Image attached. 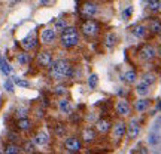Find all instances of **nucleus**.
Wrapping results in <instances>:
<instances>
[{"instance_id":"obj_21","label":"nucleus","mask_w":161,"mask_h":154,"mask_svg":"<svg viewBox=\"0 0 161 154\" xmlns=\"http://www.w3.org/2000/svg\"><path fill=\"white\" fill-rule=\"evenodd\" d=\"M0 70H2L5 74H11V71H12V68L8 65V62H6L3 58H0Z\"/></svg>"},{"instance_id":"obj_3","label":"nucleus","mask_w":161,"mask_h":154,"mask_svg":"<svg viewBox=\"0 0 161 154\" xmlns=\"http://www.w3.org/2000/svg\"><path fill=\"white\" fill-rule=\"evenodd\" d=\"M80 30H82V33L85 34L87 37H94L95 34L99 33L100 27H99L97 21H94V19H87V21L82 22V27H80Z\"/></svg>"},{"instance_id":"obj_26","label":"nucleus","mask_w":161,"mask_h":154,"mask_svg":"<svg viewBox=\"0 0 161 154\" xmlns=\"http://www.w3.org/2000/svg\"><path fill=\"white\" fill-rule=\"evenodd\" d=\"M154 82H155V76H154L152 73H148V74L143 76V83H145V85L149 86V85H152Z\"/></svg>"},{"instance_id":"obj_15","label":"nucleus","mask_w":161,"mask_h":154,"mask_svg":"<svg viewBox=\"0 0 161 154\" xmlns=\"http://www.w3.org/2000/svg\"><path fill=\"white\" fill-rule=\"evenodd\" d=\"M148 107H149V101H148V99H140V101L136 102V110H137L139 113H143Z\"/></svg>"},{"instance_id":"obj_10","label":"nucleus","mask_w":161,"mask_h":154,"mask_svg":"<svg viewBox=\"0 0 161 154\" xmlns=\"http://www.w3.org/2000/svg\"><path fill=\"white\" fill-rule=\"evenodd\" d=\"M127 132V126L125 123H122V121H119V123H116L115 128H114V136L115 138H121V136H124Z\"/></svg>"},{"instance_id":"obj_9","label":"nucleus","mask_w":161,"mask_h":154,"mask_svg":"<svg viewBox=\"0 0 161 154\" xmlns=\"http://www.w3.org/2000/svg\"><path fill=\"white\" fill-rule=\"evenodd\" d=\"M139 132H140V128H139L137 121H131L130 124H128V128H127V135L130 136V138H136L139 135Z\"/></svg>"},{"instance_id":"obj_14","label":"nucleus","mask_w":161,"mask_h":154,"mask_svg":"<svg viewBox=\"0 0 161 154\" xmlns=\"http://www.w3.org/2000/svg\"><path fill=\"white\" fill-rule=\"evenodd\" d=\"M18 128H20L21 131H28V129L32 128V121L28 120V119H25V117H21V119L18 120Z\"/></svg>"},{"instance_id":"obj_40","label":"nucleus","mask_w":161,"mask_h":154,"mask_svg":"<svg viewBox=\"0 0 161 154\" xmlns=\"http://www.w3.org/2000/svg\"><path fill=\"white\" fill-rule=\"evenodd\" d=\"M0 154H2V153H0Z\"/></svg>"},{"instance_id":"obj_17","label":"nucleus","mask_w":161,"mask_h":154,"mask_svg":"<svg viewBox=\"0 0 161 154\" xmlns=\"http://www.w3.org/2000/svg\"><path fill=\"white\" fill-rule=\"evenodd\" d=\"M48 135L46 133H37L35 136V142L37 144V145H45L46 142H48Z\"/></svg>"},{"instance_id":"obj_5","label":"nucleus","mask_w":161,"mask_h":154,"mask_svg":"<svg viewBox=\"0 0 161 154\" xmlns=\"http://www.w3.org/2000/svg\"><path fill=\"white\" fill-rule=\"evenodd\" d=\"M157 55V51H155V47L154 46H151V44H145V46H142V49H140V56H142V59H145V61H151V59H154Z\"/></svg>"},{"instance_id":"obj_29","label":"nucleus","mask_w":161,"mask_h":154,"mask_svg":"<svg viewBox=\"0 0 161 154\" xmlns=\"http://www.w3.org/2000/svg\"><path fill=\"white\" fill-rule=\"evenodd\" d=\"M64 28H67V22L64 21V19H57L55 21V30H64Z\"/></svg>"},{"instance_id":"obj_20","label":"nucleus","mask_w":161,"mask_h":154,"mask_svg":"<svg viewBox=\"0 0 161 154\" xmlns=\"http://www.w3.org/2000/svg\"><path fill=\"white\" fill-rule=\"evenodd\" d=\"M106 46L107 47H114L115 46V43H116V36L114 33H109L107 36H106Z\"/></svg>"},{"instance_id":"obj_2","label":"nucleus","mask_w":161,"mask_h":154,"mask_svg":"<svg viewBox=\"0 0 161 154\" xmlns=\"http://www.w3.org/2000/svg\"><path fill=\"white\" fill-rule=\"evenodd\" d=\"M78 40H79V34H78V30L73 28V27H67L63 30L61 33V42L66 47H72L75 44H78Z\"/></svg>"},{"instance_id":"obj_6","label":"nucleus","mask_w":161,"mask_h":154,"mask_svg":"<svg viewBox=\"0 0 161 154\" xmlns=\"http://www.w3.org/2000/svg\"><path fill=\"white\" fill-rule=\"evenodd\" d=\"M64 147L67 151H72V153H78L80 150V141L78 138H67L66 142H64Z\"/></svg>"},{"instance_id":"obj_31","label":"nucleus","mask_w":161,"mask_h":154,"mask_svg":"<svg viewBox=\"0 0 161 154\" xmlns=\"http://www.w3.org/2000/svg\"><path fill=\"white\" fill-rule=\"evenodd\" d=\"M158 8H160V0H149L151 11H158Z\"/></svg>"},{"instance_id":"obj_33","label":"nucleus","mask_w":161,"mask_h":154,"mask_svg":"<svg viewBox=\"0 0 161 154\" xmlns=\"http://www.w3.org/2000/svg\"><path fill=\"white\" fill-rule=\"evenodd\" d=\"M5 88L8 89L9 92H12V90H13V85H12V82H9V80H8V82L5 83Z\"/></svg>"},{"instance_id":"obj_1","label":"nucleus","mask_w":161,"mask_h":154,"mask_svg":"<svg viewBox=\"0 0 161 154\" xmlns=\"http://www.w3.org/2000/svg\"><path fill=\"white\" fill-rule=\"evenodd\" d=\"M49 76L52 79H64L72 76V67L67 61L58 59L55 62H51L49 65Z\"/></svg>"},{"instance_id":"obj_30","label":"nucleus","mask_w":161,"mask_h":154,"mask_svg":"<svg viewBox=\"0 0 161 154\" xmlns=\"http://www.w3.org/2000/svg\"><path fill=\"white\" fill-rule=\"evenodd\" d=\"M13 82L18 85V86H23V88H28L30 86V83L27 82V80H23V79H18V77H13Z\"/></svg>"},{"instance_id":"obj_12","label":"nucleus","mask_w":161,"mask_h":154,"mask_svg":"<svg viewBox=\"0 0 161 154\" xmlns=\"http://www.w3.org/2000/svg\"><path fill=\"white\" fill-rule=\"evenodd\" d=\"M109 129H110V121L106 120V119H102V120L97 121V131L102 133H106L109 132Z\"/></svg>"},{"instance_id":"obj_22","label":"nucleus","mask_w":161,"mask_h":154,"mask_svg":"<svg viewBox=\"0 0 161 154\" xmlns=\"http://www.w3.org/2000/svg\"><path fill=\"white\" fill-rule=\"evenodd\" d=\"M25 49H35L36 47V39H25L21 43Z\"/></svg>"},{"instance_id":"obj_8","label":"nucleus","mask_w":161,"mask_h":154,"mask_svg":"<svg viewBox=\"0 0 161 154\" xmlns=\"http://www.w3.org/2000/svg\"><path fill=\"white\" fill-rule=\"evenodd\" d=\"M55 40V31L51 28H46L42 31V42L43 43H52Z\"/></svg>"},{"instance_id":"obj_24","label":"nucleus","mask_w":161,"mask_h":154,"mask_svg":"<svg viewBox=\"0 0 161 154\" xmlns=\"http://www.w3.org/2000/svg\"><path fill=\"white\" fill-rule=\"evenodd\" d=\"M17 59H18V62H20L21 65H25V64L30 62V56L27 55V54H18Z\"/></svg>"},{"instance_id":"obj_4","label":"nucleus","mask_w":161,"mask_h":154,"mask_svg":"<svg viewBox=\"0 0 161 154\" xmlns=\"http://www.w3.org/2000/svg\"><path fill=\"white\" fill-rule=\"evenodd\" d=\"M95 12H97V6L92 3V2H87V3H84L82 6H80V16L82 18H91L95 15Z\"/></svg>"},{"instance_id":"obj_13","label":"nucleus","mask_w":161,"mask_h":154,"mask_svg":"<svg viewBox=\"0 0 161 154\" xmlns=\"http://www.w3.org/2000/svg\"><path fill=\"white\" fill-rule=\"evenodd\" d=\"M116 110H118L119 114L127 116V114H130V105H128V102H127V101H119V102H118V105H116Z\"/></svg>"},{"instance_id":"obj_23","label":"nucleus","mask_w":161,"mask_h":154,"mask_svg":"<svg viewBox=\"0 0 161 154\" xmlns=\"http://www.w3.org/2000/svg\"><path fill=\"white\" fill-rule=\"evenodd\" d=\"M124 80H125L127 83H133V82L136 80V73H134L133 70L127 71L125 74H124Z\"/></svg>"},{"instance_id":"obj_39","label":"nucleus","mask_w":161,"mask_h":154,"mask_svg":"<svg viewBox=\"0 0 161 154\" xmlns=\"http://www.w3.org/2000/svg\"><path fill=\"white\" fill-rule=\"evenodd\" d=\"M146 2H149V0H146Z\"/></svg>"},{"instance_id":"obj_28","label":"nucleus","mask_w":161,"mask_h":154,"mask_svg":"<svg viewBox=\"0 0 161 154\" xmlns=\"http://www.w3.org/2000/svg\"><path fill=\"white\" fill-rule=\"evenodd\" d=\"M5 154H20V148L17 145H8L6 150H5Z\"/></svg>"},{"instance_id":"obj_36","label":"nucleus","mask_w":161,"mask_h":154,"mask_svg":"<svg viewBox=\"0 0 161 154\" xmlns=\"http://www.w3.org/2000/svg\"><path fill=\"white\" fill-rule=\"evenodd\" d=\"M158 11L161 12V0H160V8H158Z\"/></svg>"},{"instance_id":"obj_35","label":"nucleus","mask_w":161,"mask_h":154,"mask_svg":"<svg viewBox=\"0 0 161 154\" xmlns=\"http://www.w3.org/2000/svg\"><path fill=\"white\" fill-rule=\"evenodd\" d=\"M139 154H148V151H146V148H140V151H139Z\"/></svg>"},{"instance_id":"obj_18","label":"nucleus","mask_w":161,"mask_h":154,"mask_svg":"<svg viewBox=\"0 0 161 154\" xmlns=\"http://www.w3.org/2000/svg\"><path fill=\"white\" fill-rule=\"evenodd\" d=\"M149 30L152 33H160L161 31V22L158 19H152L149 24Z\"/></svg>"},{"instance_id":"obj_32","label":"nucleus","mask_w":161,"mask_h":154,"mask_svg":"<svg viewBox=\"0 0 161 154\" xmlns=\"http://www.w3.org/2000/svg\"><path fill=\"white\" fill-rule=\"evenodd\" d=\"M24 151H25V153H33V151H35V145H33V142L24 144Z\"/></svg>"},{"instance_id":"obj_25","label":"nucleus","mask_w":161,"mask_h":154,"mask_svg":"<svg viewBox=\"0 0 161 154\" xmlns=\"http://www.w3.org/2000/svg\"><path fill=\"white\" fill-rule=\"evenodd\" d=\"M136 90H137V93L139 95H146L148 92H149V89H148V85H145L143 82L139 85L137 88H136Z\"/></svg>"},{"instance_id":"obj_34","label":"nucleus","mask_w":161,"mask_h":154,"mask_svg":"<svg viewBox=\"0 0 161 154\" xmlns=\"http://www.w3.org/2000/svg\"><path fill=\"white\" fill-rule=\"evenodd\" d=\"M130 13H131V8H128V9L124 12V15H122V16H124V19H127V18L130 16Z\"/></svg>"},{"instance_id":"obj_19","label":"nucleus","mask_w":161,"mask_h":154,"mask_svg":"<svg viewBox=\"0 0 161 154\" xmlns=\"http://www.w3.org/2000/svg\"><path fill=\"white\" fill-rule=\"evenodd\" d=\"M133 34H134L136 37H145V34H146V28H145L143 25H136V27L133 28Z\"/></svg>"},{"instance_id":"obj_38","label":"nucleus","mask_w":161,"mask_h":154,"mask_svg":"<svg viewBox=\"0 0 161 154\" xmlns=\"http://www.w3.org/2000/svg\"><path fill=\"white\" fill-rule=\"evenodd\" d=\"M160 36H161V31H160Z\"/></svg>"},{"instance_id":"obj_7","label":"nucleus","mask_w":161,"mask_h":154,"mask_svg":"<svg viewBox=\"0 0 161 154\" xmlns=\"http://www.w3.org/2000/svg\"><path fill=\"white\" fill-rule=\"evenodd\" d=\"M52 62V56H51V52L48 51H43L37 55V64L40 67H49Z\"/></svg>"},{"instance_id":"obj_37","label":"nucleus","mask_w":161,"mask_h":154,"mask_svg":"<svg viewBox=\"0 0 161 154\" xmlns=\"http://www.w3.org/2000/svg\"><path fill=\"white\" fill-rule=\"evenodd\" d=\"M158 54H160V55H161V47H160V51H158Z\"/></svg>"},{"instance_id":"obj_27","label":"nucleus","mask_w":161,"mask_h":154,"mask_svg":"<svg viewBox=\"0 0 161 154\" xmlns=\"http://www.w3.org/2000/svg\"><path fill=\"white\" fill-rule=\"evenodd\" d=\"M97 83H99V77H97V74H91L90 79H88V86H90L91 89H94L95 86H97Z\"/></svg>"},{"instance_id":"obj_11","label":"nucleus","mask_w":161,"mask_h":154,"mask_svg":"<svg viewBox=\"0 0 161 154\" xmlns=\"http://www.w3.org/2000/svg\"><path fill=\"white\" fill-rule=\"evenodd\" d=\"M82 138H84V141L91 142V141H94V138H95V131H94L92 128L84 129V131H82Z\"/></svg>"},{"instance_id":"obj_16","label":"nucleus","mask_w":161,"mask_h":154,"mask_svg":"<svg viewBox=\"0 0 161 154\" xmlns=\"http://www.w3.org/2000/svg\"><path fill=\"white\" fill-rule=\"evenodd\" d=\"M58 105H60V110L63 111V113H66V114L72 113V107H70V104H69V101H67V99H61Z\"/></svg>"}]
</instances>
